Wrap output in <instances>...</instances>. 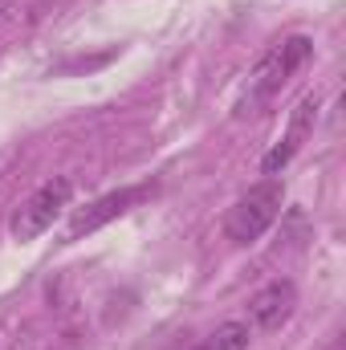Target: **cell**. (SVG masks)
I'll return each instance as SVG.
<instances>
[{"mask_svg":"<svg viewBox=\"0 0 346 350\" xmlns=\"http://www.w3.org/2000/svg\"><path fill=\"white\" fill-rule=\"evenodd\" d=\"M314 57V41L310 37H285V41H277L265 57H261L257 66H253V74H249V86H245V98H241V106H237V114H257L261 106L273 98V94H281V86L306 66Z\"/></svg>","mask_w":346,"mask_h":350,"instance_id":"cell-1","label":"cell"},{"mask_svg":"<svg viewBox=\"0 0 346 350\" xmlns=\"http://www.w3.org/2000/svg\"><path fill=\"white\" fill-rule=\"evenodd\" d=\"M285 208V183L281 179H265L257 187H249L224 216V237L232 245H253L269 232V224L281 216Z\"/></svg>","mask_w":346,"mask_h":350,"instance_id":"cell-2","label":"cell"},{"mask_svg":"<svg viewBox=\"0 0 346 350\" xmlns=\"http://www.w3.org/2000/svg\"><path fill=\"white\" fill-rule=\"evenodd\" d=\"M70 196H74V179H66V175L41 183V187L12 212V224H8L12 241H37L45 228H53V220L70 208Z\"/></svg>","mask_w":346,"mask_h":350,"instance_id":"cell-3","label":"cell"},{"mask_svg":"<svg viewBox=\"0 0 346 350\" xmlns=\"http://www.w3.org/2000/svg\"><path fill=\"white\" fill-rule=\"evenodd\" d=\"M143 196H147V187H118V191H106V196L90 200L86 208L74 212V220H70V228H66V241H82V237H90V232H98L102 224L127 216Z\"/></svg>","mask_w":346,"mask_h":350,"instance_id":"cell-4","label":"cell"},{"mask_svg":"<svg viewBox=\"0 0 346 350\" xmlns=\"http://www.w3.org/2000/svg\"><path fill=\"white\" fill-rule=\"evenodd\" d=\"M314 122H318V94H306L297 106H293V114H289V131H285V139L261 159V172L265 175H277L289 167V159L302 151V143L314 135Z\"/></svg>","mask_w":346,"mask_h":350,"instance_id":"cell-5","label":"cell"},{"mask_svg":"<svg viewBox=\"0 0 346 350\" xmlns=\"http://www.w3.org/2000/svg\"><path fill=\"white\" fill-rule=\"evenodd\" d=\"M293 310H297V285L285 281V277L269 281L265 289H257L249 297V322L257 330H281L293 318Z\"/></svg>","mask_w":346,"mask_h":350,"instance_id":"cell-6","label":"cell"},{"mask_svg":"<svg viewBox=\"0 0 346 350\" xmlns=\"http://www.w3.org/2000/svg\"><path fill=\"white\" fill-rule=\"evenodd\" d=\"M249 322H224L208 334V342L200 350H249Z\"/></svg>","mask_w":346,"mask_h":350,"instance_id":"cell-7","label":"cell"},{"mask_svg":"<svg viewBox=\"0 0 346 350\" xmlns=\"http://www.w3.org/2000/svg\"><path fill=\"white\" fill-rule=\"evenodd\" d=\"M8 4H12V0H0V12H4V8H8Z\"/></svg>","mask_w":346,"mask_h":350,"instance_id":"cell-8","label":"cell"},{"mask_svg":"<svg viewBox=\"0 0 346 350\" xmlns=\"http://www.w3.org/2000/svg\"><path fill=\"white\" fill-rule=\"evenodd\" d=\"M196 350H200V347H196Z\"/></svg>","mask_w":346,"mask_h":350,"instance_id":"cell-9","label":"cell"}]
</instances>
